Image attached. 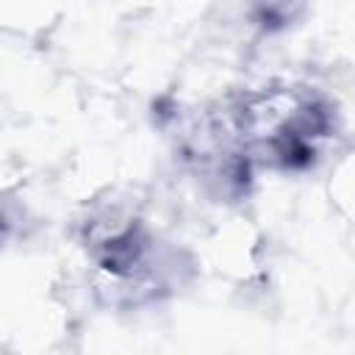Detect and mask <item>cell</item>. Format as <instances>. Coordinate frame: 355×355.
Returning <instances> with one entry per match:
<instances>
[{
	"label": "cell",
	"instance_id": "obj_3",
	"mask_svg": "<svg viewBox=\"0 0 355 355\" xmlns=\"http://www.w3.org/2000/svg\"><path fill=\"white\" fill-rule=\"evenodd\" d=\"M11 227H14V216L8 214V205H6V202H0V247H3V241L8 239Z\"/></svg>",
	"mask_w": 355,
	"mask_h": 355
},
{
	"label": "cell",
	"instance_id": "obj_2",
	"mask_svg": "<svg viewBox=\"0 0 355 355\" xmlns=\"http://www.w3.org/2000/svg\"><path fill=\"white\" fill-rule=\"evenodd\" d=\"M80 247L108 288L133 305L172 291L169 275L178 272V263L166 258L147 222L125 208L89 214L80 222Z\"/></svg>",
	"mask_w": 355,
	"mask_h": 355
},
{
	"label": "cell",
	"instance_id": "obj_1",
	"mask_svg": "<svg viewBox=\"0 0 355 355\" xmlns=\"http://www.w3.org/2000/svg\"><path fill=\"white\" fill-rule=\"evenodd\" d=\"M211 119L225 150L252 175L313 169L338 133L336 103L308 83L244 89L211 111Z\"/></svg>",
	"mask_w": 355,
	"mask_h": 355
}]
</instances>
